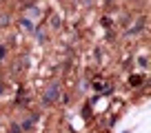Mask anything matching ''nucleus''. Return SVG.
<instances>
[{
	"label": "nucleus",
	"instance_id": "1",
	"mask_svg": "<svg viewBox=\"0 0 151 133\" xmlns=\"http://www.w3.org/2000/svg\"><path fill=\"white\" fill-rule=\"evenodd\" d=\"M124 133H131V131H124Z\"/></svg>",
	"mask_w": 151,
	"mask_h": 133
}]
</instances>
